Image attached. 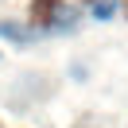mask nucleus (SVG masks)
Instances as JSON below:
<instances>
[{
    "label": "nucleus",
    "mask_w": 128,
    "mask_h": 128,
    "mask_svg": "<svg viewBox=\"0 0 128 128\" xmlns=\"http://www.w3.org/2000/svg\"><path fill=\"white\" fill-rule=\"evenodd\" d=\"M35 24H39L43 35H74V31L82 27V8L66 4V0H50L47 12L35 16Z\"/></svg>",
    "instance_id": "obj_1"
},
{
    "label": "nucleus",
    "mask_w": 128,
    "mask_h": 128,
    "mask_svg": "<svg viewBox=\"0 0 128 128\" xmlns=\"http://www.w3.org/2000/svg\"><path fill=\"white\" fill-rule=\"evenodd\" d=\"M86 16L97 20V24H109V20L120 16V0H89V4H86Z\"/></svg>",
    "instance_id": "obj_3"
},
{
    "label": "nucleus",
    "mask_w": 128,
    "mask_h": 128,
    "mask_svg": "<svg viewBox=\"0 0 128 128\" xmlns=\"http://www.w3.org/2000/svg\"><path fill=\"white\" fill-rule=\"evenodd\" d=\"M0 39L16 43V47H35V43L47 39V35L39 31L35 20H0Z\"/></svg>",
    "instance_id": "obj_2"
}]
</instances>
